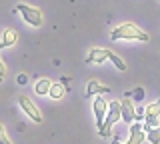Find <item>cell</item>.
<instances>
[{
	"label": "cell",
	"instance_id": "6da1fadb",
	"mask_svg": "<svg viewBox=\"0 0 160 144\" xmlns=\"http://www.w3.org/2000/svg\"><path fill=\"white\" fill-rule=\"evenodd\" d=\"M110 38L112 40H140V42H148V34L144 30H140L136 24L132 22H124L116 26L110 34Z\"/></svg>",
	"mask_w": 160,
	"mask_h": 144
},
{
	"label": "cell",
	"instance_id": "7a4b0ae2",
	"mask_svg": "<svg viewBox=\"0 0 160 144\" xmlns=\"http://www.w3.org/2000/svg\"><path fill=\"white\" fill-rule=\"evenodd\" d=\"M120 118H122V114H120V100H112L108 104L106 116H104V124L98 128L100 136H102V138H110V134H112V126L120 120Z\"/></svg>",
	"mask_w": 160,
	"mask_h": 144
},
{
	"label": "cell",
	"instance_id": "3957f363",
	"mask_svg": "<svg viewBox=\"0 0 160 144\" xmlns=\"http://www.w3.org/2000/svg\"><path fill=\"white\" fill-rule=\"evenodd\" d=\"M16 10L22 14V18L30 24V26H34V28L42 26V12H40L36 6H30V4H18Z\"/></svg>",
	"mask_w": 160,
	"mask_h": 144
},
{
	"label": "cell",
	"instance_id": "277c9868",
	"mask_svg": "<svg viewBox=\"0 0 160 144\" xmlns=\"http://www.w3.org/2000/svg\"><path fill=\"white\" fill-rule=\"evenodd\" d=\"M158 116H160V98H158L156 102H152V104H148V106H146V112H144V124H142L144 132H148L150 128L160 126Z\"/></svg>",
	"mask_w": 160,
	"mask_h": 144
},
{
	"label": "cell",
	"instance_id": "5b68a950",
	"mask_svg": "<svg viewBox=\"0 0 160 144\" xmlns=\"http://www.w3.org/2000/svg\"><path fill=\"white\" fill-rule=\"evenodd\" d=\"M18 104H20V108H22V110L26 112L34 122H38V124H42V122H44V116L40 114V110L36 108V104L30 100L28 96H20V98H18Z\"/></svg>",
	"mask_w": 160,
	"mask_h": 144
},
{
	"label": "cell",
	"instance_id": "8992f818",
	"mask_svg": "<svg viewBox=\"0 0 160 144\" xmlns=\"http://www.w3.org/2000/svg\"><path fill=\"white\" fill-rule=\"evenodd\" d=\"M92 110H94V118H96V128H100V126L104 124V116H106V110H108V102L104 100L100 94L94 98Z\"/></svg>",
	"mask_w": 160,
	"mask_h": 144
},
{
	"label": "cell",
	"instance_id": "52a82bcc",
	"mask_svg": "<svg viewBox=\"0 0 160 144\" xmlns=\"http://www.w3.org/2000/svg\"><path fill=\"white\" fill-rule=\"evenodd\" d=\"M144 140H146V132H144L140 120L138 122H132V124H130V138L124 144H142Z\"/></svg>",
	"mask_w": 160,
	"mask_h": 144
},
{
	"label": "cell",
	"instance_id": "ba28073f",
	"mask_svg": "<svg viewBox=\"0 0 160 144\" xmlns=\"http://www.w3.org/2000/svg\"><path fill=\"white\" fill-rule=\"evenodd\" d=\"M134 112H136V108L132 106V100H130V96L122 98L120 100V114H122V120L124 122H134Z\"/></svg>",
	"mask_w": 160,
	"mask_h": 144
},
{
	"label": "cell",
	"instance_id": "9c48e42d",
	"mask_svg": "<svg viewBox=\"0 0 160 144\" xmlns=\"http://www.w3.org/2000/svg\"><path fill=\"white\" fill-rule=\"evenodd\" d=\"M104 60H106V48H92L86 58V62L90 64H102Z\"/></svg>",
	"mask_w": 160,
	"mask_h": 144
},
{
	"label": "cell",
	"instance_id": "30bf717a",
	"mask_svg": "<svg viewBox=\"0 0 160 144\" xmlns=\"http://www.w3.org/2000/svg\"><path fill=\"white\" fill-rule=\"evenodd\" d=\"M106 92H110V88L104 86V84H100L98 80H90V82H88L86 96H94V94H106Z\"/></svg>",
	"mask_w": 160,
	"mask_h": 144
},
{
	"label": "cell",
	"instance_id": "8fae6325",
	"mask_svg": "<svg viewBox=\"0 0 160 144\" xmlns=\"http://www.w3.org/2000/svg\"><path fill=\"white\" fill-rule=\"evenodd\" d=\"M16 42H18V34H16V30H12V28H6V30L2 32V44H4V48L14 46Z\"/></svg>",
	"mask_w": 160,
	"mask_h": 144
},
{
	"label": "cell",
	"instance_id": "7c38bea8",
	"mask_svg": "<svg viewBox=\"0 0 160 144\" xmlns=\"http://www.w3.org/2000/svg\"><path fill=\"white\" fill-rule=\"evenodd\" d=\"M106 58H108V60H110V62H112V64H114V66H116V68H118V70H122V72H124V70H126V62H124V60H122V58H120V56H118V54H114L112 50H106Z\"/></svg>",
	"mask_w": 160,
	"mask_h": 144
},
{
	"label": "cell",
	"instance_id": "4fadbf2b",
	"mask_svg": "<svg viewBox=\"0 0 160 144\" xmlns=\"http://www.w3.org/2000/svg\"><path fill=\"white\" fill-rule=\"evenodd\" d=\"M64 94H66V88H64L62 84H52V86H50V90H48V96L54 98V100H60Z\"/></svg>",
	"mask_w": 160,
	"mask_h": 144
},
{
	"label": "cell",
	"instance_id": "5bb4252c",
	"mask_svg": "<svg viewBox=\"0 0 160 144\" xmlns=\"http://www.w3.org/2000/svg\"><path fill=\"white\" fill-rule=\"evenodd\" d=\"M50 86H52V82H50L48 78H40V80L34 84V90H36V94H48Z\"/></svg>",
	"mask_w": 160,
	"mask_h": 144
},
{
	"label": "cell",
	"instance_id": "9a60e30c",
	"mask_svg": "<svg viewBox=\"0 0 160 144\" xmlns=\"http://www.w3.org/2000/svg\"><path fill=\"white\" fill-rule=\"evenodd\" d=\"M146 140H148L150 144H160V126L150 128V130L146 132Z\"/></svg>",
	"mask_w": 160,
	"mask_h": 144
},
{
	"label": "cell",
	"instance_id": "2e32d148",
	"mask_svg": "<svg viewBox=\"0 0 160 144\" xmlns=\"http://www.w3.org/2000/svg\"><path fill=\"white\" fill-rule=\"evenodd\" d=\"M0 144H12V142H10V138L6 136V130H4L2 124H0Z\"/></svg>",
	"mask_w": 160,
	"mask_h": 144
},
{
	"label": "cell",
	"instance_id": "e0dca14e",
	"mask_svg": "<svg viewBox=\"0 0 160 144\" xmlns=\"http://www.w3.org/2000/svg\"><path fill=\"white\" fill-rule=\"evenodd\" d=\"M144 112H146V108H136V112H134V120H142Z\"/></svg>",
	"mask_w": 160,
	"mask_h": 144
},
{
	"label": "cell",
	"instance_id": "ac0fdd59",
	"mask_svg": "<svg viewBox=\"0 0 160 144\" xmlns=\"http://www.w3.org/2000/svg\"><path fill=\"white\" fill-rule=\"evenodd\" d=\"M6 80V66H4V62L0 60V82Z\"/></svg>",
	"mask_w": 160,
	"mask_h": 144
},
{
	"label": "cell",
	"instance_id": "d6986e66",
	"mask_svg": "<svg viewBox=\"0 0 160 144\" xmlns=\"http://www.w3.org/2000/svg\"><path fill=\"white\" fill-rule=\"evenodd\" d=\"M134 98H136V100H142L144 98V88H136V90H134Z\"/></svg>",
	"mask_w": 160,
	"mask_h": 144
},
{
	"label": "cell",
	"instance_id": "ffe728a7",
	"mask_svg": "<svg viewBox=\"0 0 160 144\" xmlns=\"http://www.w3.org/2000/svg\"><path fill=\"white\" fill-rule=\"evenodd\" d=\"M112 144H124V142H120L118 138H114V140H112Z\"/></svg>",
	"mask_w": 160,
	"mask_h": 144
},
{
	"label": "cell",
	"instance_id": "44dd1931",
	"mask_svg": "<svg viewBox=\"0 0 160 144\" xmlns=\"http://www.w3.org/2000/svg\"><path fill=\"white\" fill-rule=\"evenodd\" d=\"M158 2H160V0H158Z\"/></svg>",
	"mask_w": 160,
	"mask_h": 144
}]
</instances>
